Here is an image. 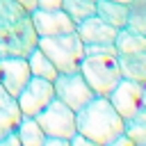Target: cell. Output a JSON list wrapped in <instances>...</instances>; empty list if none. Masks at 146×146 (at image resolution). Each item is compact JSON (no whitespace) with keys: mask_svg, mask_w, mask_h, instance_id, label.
Masks as SVG:
<instances>
[{"mask_svg":"<svg viewBox=\"0 0 146 146\" xmlns=\"http://www.w3.org/2000/svg\"><path fill=\"white\" fill-rule=\"evenodd\" d=\"M16 135L21 139V146H43V141H46V132L41 130V125L34 116H23L16 128Z\"/></svg>","mask_w":146,"mask_h":146,"instance_id":"17","label":"cell"},{"mask_svg":"<svg viewBox=\"0 0 146 146\" xmlns=\"http://www.w3.org/2000/svg\"><path fill=\"white\" fill-rule=\"evenodd\" d=\"M16 2H18L21 7H25L27 11H34V9H36V0H16Z\"/></svg>","mask_w":146,"mask_h":146,"instance_id":"26","label":"cell"},{"mask_svg":"<svg viewBox=\"0 0 146 146\" xmlns=\"http://www.w3.org/2000/svg\"><path fill=\"white\" fill-rule=\"evenodd\" d=\"M16 100H18L23 116H36L55 100V87H52L50 80L32 75L30 82L23 87V91L16 96Z\"/></svg>","mask_w":146,"mask_h":146,"instance_id":"7","label":"cell"},{"mask_svg":"<svg viewBox=\"0 0 146 146\" xmlns=\"http://www.w3.org/2000/svg\"><path fill=\"white\" fill-rule=\"evenodd\" d=\"M71 146H100V144H96L94 139H89V137H84V135L75 132V135L71 137Z\"/></svg>","mask_w":146,"mask_h":146,"instance_id":"22","label":"cell"},{"mask_svg":"<svg viewBox=\"0 0 146 146\" xmlns=\"http://www.w3.org/2000/svg\"><path fill=\"white\" fill-rule=\"evenodd\" d=\"M0 146H21V139H18L16 130L9 132V135H5V137H0Z\"/></svg>","mask_w":146,"mask_h":146,"instance_id":"23","label":"cell"},{"mask_svg":"<svg viewBox=\"0 0 146 146\" xmlns=\"http://www.w3.org/2000/svg\"><path fill=\"white\" fill-rule=\"evenodd\" d=\"M107 146H137V144H135V141H132V139H130V137L123 132V135H119L116 139H112Z\"/></svg>","mask_w":146,"mask_h":146,"instance_id":"24","label":"cell"},{"mask_svg":"<svg viewBox=\"0 0 146 146\" xmlns=\"http://www.w3.org/2000/svg\"><path fill=\"white\" fill-rule=\"evenodd\" d=\"M125 135L137 146H144L146 144V107H141L135 116L125 119Z\"/></svg>","mask_w":146,"mask_h":146,"instance_id":"18","label":"cell"},{"mask_svg":"<svg viewBox=\"0 0 146 146\" xmlns=\"http://www.w3.org/2000/svg\"><path fill=\"white\" fill-rule=\"evenodd\" d=\"M52 87H55V98L62 100L64 105H68L73 112L82 110L96 96L91 91V87L87 84V80L82 78L80 71H75V73H59L52 80Z\"/></svg>","mask_w":146,"mask_h":146,"instance_id":"6","label":"cell"},{"mask_svg":"<svg viewBox=\"0 0 146 146\" xmlns=\"http://www.w3.org/2000/svg\"><path fill=\"white\" fill-rule=\"evenodd\" d=\"M78 132L94 139L100 146H107L112 139L125 132V119L114 110L107 96H94L82 110L75 112Z\"/></svg>","mask_w":146,"mask_h":146,"instance_id":"2","label":"cell"},{"mask_svg":"<svg viewBox=\"0 0 146 146\" xmlns=\"http://www.w3.org/2000/svg\"><path fill=\"white\" fill-rule=\"evenodd\" d=\"M114 48L119 55H130V52H146V34L132 30L130 25L116 30Z\"/></svg>","mask_w":146,"mask_h":146,"instance_id":"14","label":"cell"},{"mask_svg":"<svg viewBox=\"0 0 146 146\" xmlns=\"http://www.w3.org/2000/svg\"><path fill=\"white\" fill-rule=\"evenodd\" d=\"M121 78L135 80V82H146V52H130V55H116Z\"/></svg>","mask_w":146,"mask_h":146,"instance_id":"15","label":"cell"},{"mask_svg":"<svg viewBox=\"0 0 146 146\" xmlns=\"http://www.w3.org/2000/svg\"><path fill=\"white\" fill-rule=\"evenodd\" d=\"M87 2H96V0H87Z\"/></svg>","mask_w":146,"mask_h":146,"instance_id":"29","label":"cell"},{"mask_svg":"<svg viewBox=\"0 0 146 146\" xmlns=\"http://www.w3.org/2000/svg\"><path fill=\"white\" fill-rule=\"evenodd\" d=\"M144 146H146V144H144Z\"/></svg>","mask_w":146,"mask_h":146,"instance_id":"30","label":"cell"},{"mask_svg":"<svg viewBox=\"0 0 146 146\" xmlns=\"http://www.w3.org/2000/svg\"><path fill=\"white\" fill-rule=\"evenodd\" d=\"M62 9L71 16V21H73L75 25L96 14V5H94V2H87V0H64V2H62Z\"/></svg>","mask_w":146,"mask_h":146,"instance_id":"19","label":"cell"},{"mask_svg":"<svg viewBox=\"0 0 146 146\" xmlns=\"http://www.w3.org/2000/svg\"><path fill=\"white\" fill-rule=\"evenodd\" d=\"M62 2H64V0H36V9L55 11V9H62Z\"/></svg>","mask_w":146,"mask_h":146,"instance_id":"21","label":"cell"},{"mask_svg":"<svg viewBox=\"0 0 146 146\" xmlns=\"http://www.w3.org/2000/svg\"><path fill=\"white\" fill-rule=\"evenodd\" d=\"M80 73L96 96H110V91L121 82L116 55H84Z\"/></svg>","mask_w":146,"mask_h":146,"instance_id":"4","label":"cell"},{"mask_svg":"<svg viewBox=\"0 0 146 146\" xmlns=\"http://www.w3.org/2000/svg\"><path fill=\"white\" fill-rule=\"evenodd\" d=\"M128 25L141 34H146V0H130L128 2Z\"/></svg>","mask_w":146,"mask_h":146,"instance_id":"20","label":"cell"},{"mask_svg":"<svg viewBox=\"0 0 146 146\" xmlns=\"http://www.w3.org/2000/svg\"><path fill=\"white\" fill-rule=\"evenodd\" d=\"M27 64H30V73L34 75V78H43V80H55L57 75H59V71H57V66L50 62V57L36 46L30 55H27Z\"/></svg>","mask_w":146,"mask_h":146,"instance_id":"16","label":"cell"},{"mask_svg":"<svg viewBox=\"0 0 146 146\" xmlns=\"http://www.w3.org/2000/svg\"><path fill=\"white\" fill-rule=\"evenodd\" d=\"M114 2H125V5H128V2H130V0H114Z\"/></svg>","mask_w":146,"mask_h":146,"instance_id":"28","label":"cell"},{"mask_svg":"<svg viewBox=\"0 0 146 146\" xmlns=\"http://www.w3.org/2000/svg\"><path fill=\"white\" fill-rule=\"evenodd\" d=\"M36 46L50 57V62L57 66L59 73L80 71L84 59V43L78 36V32H68L59 36H39Z\"/></svg>","mask_w":146,"mask_h":146,"instance_id":"3","label":"cell"},{"mask_svg":"<svg viewBox=\"0 0 146 146\" xmlns=\"http://www.w3.org/2000/svg\"><path fill=\"white\" fill-rule=\"evenodd\" d=\"M78 36L82 39L84 46H96V43H114L116 39V27L107 25L103 18H98L96 14L84 18L82 23L75 25Z\"/></svg>","mask_w":146,"mask_h":146,"instance_id":"11","label":"cell"},{"mask_svg":"<svg viewBox=\"0 0 146 146\" xmlns=\"http://www.w3.org/2000/svg\"><path fill=\"white\" fill-rule=\"evenodd\" d=\"M36 43L30 11L16 0H0V57H27Z\"/></svg>","mask_w":146,"mask_h":146,"instance_id":"1","label":"cell"},{"mask_svg":"<svg viewBox=\"0 0 146 146\" xmlns=\"http://www.w3.org/2000/svg\"><path fill=\"white\" fill-rule=\"evenodd\" d=\"M43 146H71V139H62V137H46Z\"/></svg>","mask_w":146,"mask_h":146,"instance_id":"25","label":"cell"},{"mask_svg":"<svg viewBox=\"0 0 146 146\" xmlns=\"http://www.w3.org/2000/svg\"><path fill=\"white\" fill-rule=\"evenodd\" d=\"M94 5H96V16L103 18L107 25H112V27H116V30H121V27L128 25V16H130V11H128V5H125V2L96 0Z\"/></svg>","mask_w":146,"mask_h":146,"instance_id":"13","label":"cell"},{"mask_svg":"<svg viewBox=\"0 0 146 146\" xmlns=\"http://www.w3.org/2000/svg\"><path fill=\"white\" fill-rule=\"evenodd\" d=\"M141 103H144V107H146V82L141 84Z\"/></svg>","mask_w":146,"mask_h":146,"instance_id":"27","label":"cell"},{"mask_svg":"<svg viewBox=\"0 0 146 146\" xmlns=\"http://www.w3.org/2000/svg\"><path fill=\"white\" fill-rule=\"evenodd\" d=\"M30 64L27 57H0V84L11 94L18 96L23 87L30 82Z\"/></svg>","mask_w":146,"mask_h":146,"instance_id":"10","label":"cell"},{"mask_svg":"<svg viewBox=\"0 0 146 146\" xmlns=\"http://www.w3.org/2000/svg\"><path fill=\"white\" fill-rule=\"evenodd\" d=\"M30 16H32L36 36H59V34L75 32V23L71 21V16L64 9H55V11L34 9V11H30Z\"/></svg>","mask_w":146,"mask_h":146,"instance_id":"9","label":"cell"},{"mask_svg":"<svg viewBox=\"0 0 146 146\" xmlns=\"http://www.w3.org/2000/svg\"><path fill=\"white\" fill-rule=\"evenodd\" d=\"M107 98L123 119H130L144 107V103H141V82L121 78V82L110 91Z\"/></svg>","mask_w":146,"mask_h":146,"instance_id":"8","label":"cell"},{"mask_svg":"<svg viewBox=\"0 0 146 146\" xmlns=\"http://www.w3.org/2000/svg\"><path fill=\"white\" fill-rule=\"evenodd\" d=\"M41 125V130L46 132V137H62V139H71L75 132H78V125H75V112L64 105L62 100H52L41 114L34 116Z\"/></svg>","mask_w":146,"mask_h":146,"instance_id":"5","label":"cell"},{"mask_svg":"<svg viewBox=\"0 0 146 146\" xmlns=\"http://www.w3.org/2000/svg\"><path fill=\"white\" fill-rule=\"evenodd\" d=\"M23 119V112L18 107V100L16 96H11L2 84H0V137L14 132L18 128Z\"/></svg>","mask_w":146,"mask_h":146,"instance_id":"12","label":"cell"}]
</instances>
